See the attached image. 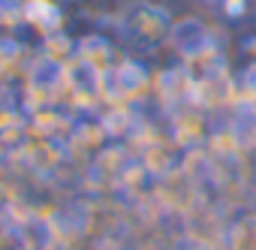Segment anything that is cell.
<instances>
[{
  "instance_id": "cell-5",
  "label": "cell",
  "mask_w": 256,
  "mask_h": 250,
  "mask_svg": "<svg viewBox=\"0 0 256 250\" xmlns=\"http://www.w3.org/2000/svg\"><path fill=\"white\" fill-rule=\"evenodd\" d=\"M0 16H4V6H0Z\"/></svg>"
},
{
  "instance_id": "cell-1",
  "label": "cell",
  "mask_w": 256,
  "mask_h": 250,
  "mask_svg": "<svg viewBox=\"0 0 256 250\" xmlns=\"http://www.w3.org/2000/svg\"><path fill=\"white\" fill-rule=\"evenodd\" d=\"M22 18L40 30H58L60 28V12L54 6V0H24Z\"/></svg>"
},
{
  "instance_id": "cell-3",
  "label": "cell",
  "mask_w": 256,
  "mask_h": 250,
  "mask_svg": "<svg viewBox=\"0 0 256 250\" xmlns=\"http://www.w3.org/2000/svg\"><path fill=\"white\" fill-rule=\"evenodd\" d=\"M208 4H220V0H208Z\"/></svg>"
},
{
  "instance_id": "cell-2",
  "label": "cell",
  "mask_w": 256,
  "mask_h": 250,
  "mask_svg": "<svg viewBox=\"0 0 256 250\" xmlns=\"http://www.w3.org/2000/svg\"><path fill=\"white\" fill-rule=\"evenodd\" d=\"M220 10L226 18H241L247 12V0H220Z\"/></svg>"
},
{
  "instance_id": "cell-4",
  "label": "cell",
  "mask_w": 256,
  "mask_h": 250,
  "mask_svg": "<svg viewBox=\"0 0 256 250\" xmlns=\"http://www.w3.org/2000/svg\"><path fill=\"white\" fill-rule=\"evenodd\" d=\"M4 4H6V0H0V6H4Z\"/></svg>"
}]
</instances>
